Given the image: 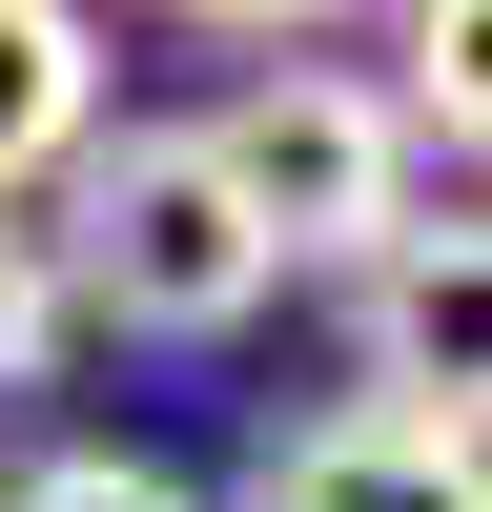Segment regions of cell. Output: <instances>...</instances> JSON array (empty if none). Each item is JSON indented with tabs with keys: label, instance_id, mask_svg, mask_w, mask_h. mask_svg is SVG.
<instances>
[{
	"label": "cell",
	"instance_id": "2",
	"mask_svg": "<svg viewBox=\"0 0 492 512\" xmlns=\"http://www.w3.org/2000/svg\"><path fill=\"white\" fill-rule=\"evenodd\" d=\"M205 164H226V205L267 226V267H369V246L410 226V123H390V82H349V62L226 82V103H205Z\"/></svg>",
	"mask_w": 492,
	"mask_h": 512
},
{
	"label": "cell",
	"instance_id": "8",
	"mask_svg": "<svg viewBox=\"0 0 492 512\" xmlns=\"http://www.w3.org/2000/svg\"><path fill=\"white\" fill-rule=\"evenodd\" d=\"M62 369V267H41V226L0 205V390H41Z\"/></svg>",
	"mask_w": 492,
	"mask_h": 512
},
{
	"label": "cell",
	"instance_id": "3",
	"mask_svg": "<svg viewBox=\"0 0 492 512\" xmlns=\"http://www.w3.org/2000/svg\"><path fill=\"white\" fill-rule=\"evenodd\" d=\"M226 512H492V472H472V410H308L246 451Z\"/></svg>",
	"mask_w": 492,
	"mask_h": 512
},
{
	"label": "cell",
	"instance_id": "9",
	"mask_svg": "<svg viewBox=\"0 0 492 512\" xmlns=\"http://www.w3.org/2000/svg\"><path fill=\"white\" fill-rule=\"evenodd\" d=\"M164 21H226V41H308L328 0H164Z\"/></svg>",
	"mask_w": 492,
	"mask_h": 512
},
{
	"label": "cell",
	"instance_id": "7",
	"mask_svg": "<svg viewBox=\"0 0 492 512\" xmlns=\"http://www.w3.org/2000/svg\"><path fill=\"white\" fill-rule=\"evenodd\" d=\"M0 512H205V492H185V472H144V451H41Z\"/></svg>",
	"mask_w": 492,
	"mask_h": 512
},
{
	"label": "cell",
	"instance_id": "6",
	"mask_svg": "<svg viewBox=\"0 0 492 512\" xmlns=\"http://www.w3.org/2000/svg\"><path fill=\"white\" fill-rule=\"evenodd\" d=\"M472 21H492V0H410V82H390V123H410V144H431V123L472 144Z\"/></svg>",
	"mask_w": 492,
	"mask_h": 512
},
{
	"label": "cell",
	"instance_id": "5",
	"mask_svg": "<svg viewBox=\"0 0 492 512\" xmlns=\"http://www.w3.org/2000/svg\"><path fill=\"white\" fill-rule=\"evenodd\" d=\"M82 144H103V21L82 0H0V205L62 185Z\"/></svg>",
	"mask_w": 492,
	"mask_h": 512
},
{
	"label": "cell",
	"instance_id": "4",
	"mask_svg": "<svg viewBox=\"0 0 492 512\" xmlns=\"http://www.w3.org/2000/svg\"><path fill=\"white\" fill-rule=\"evenodd\" d=\"M349 349L369 390L349 410H472V226H390L349 267Z\"/></svg>",
	"mask_w": 492,
	"mask_h": 512
},
{
	"label": "cell",
	"instance_id": "1",
	"mask_svg": "<svg viewBox=\"0 0 492 512\" xmlns=\"http://www.w3.org/2000/svg\"><path fill=\"white\" fill-rule=\"evenodd\" d=\"M41 267H62V328H144V349H226L246 308H267V226L226 205V164H205V123H103V144L62 164V226H41Z\"/></svg>",
	"mask_w": 492,
	"mask_h": 512
}]
</instances>
